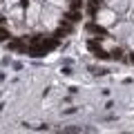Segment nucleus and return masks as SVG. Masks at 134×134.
<instances>
[{"instance_id":"f257e3e1","label":"nucleus","mask_w":134,"mask_h":134,"mask_svg":"<svg viewBox=\"0 0 134 134\" xmlns=\"http://www.w3.org/2000/svg\"><path fill=\"white\" fill-rule=\"evenodd\" d=\"M67 20H69V23H78V20H81V14H78V9L69 11V16H67Z\"/></svg>"},{"instance_id":"f03ea898","label":"nucleus","mask_w":134,"mask_h":134,"mask_svg":"<svg viewBox=\"0 0 134 134\" xmlns=\"http://www.w3.org/2000/svg\"><path fill=\"white\" fill-rule=\"evenodd\" d=\"M112 56H114V58H119V60H121V58H123V52H121V49H114V52H112Z\"/></svg>"},{"instance_id":"7ed1b4c3","label":"nucleus","mask_w":134,"mask_h":134,"mask_svg":"<svg viewBox=\"0 0 134 134\" xmlns=\"http://www.w3.org/2000/svg\"><path fill=\"white\" fill-rule=\"evenodd\" d=\"M132 63H134V54H132Z\"/></svg>"}]
</instances>
